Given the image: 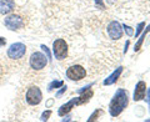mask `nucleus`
<instances>
[{
	"instance_id": "1",
	"label": "nucleus",
	"mask_w": 150,
	"mask_h": 122,
	"mask_svg": "<svg viewBox=\"0 0 150 122\" xmlns=\"http://www.w3.org/2000/svg\"><path fill=\"white\" fill-rule=\"evenodd\" d=\"M26 54V46L21 43H15L10 45V48L6 51V66L9 69L19 67L23 64Z\"/></svg>"
},
{
	"instance_id": "2",
	"label": "nucleus",
	"mask_w": 150,
	"mask_h": 122,
	"mask_svg": "<svg viewBox=\"0 0 150 122\" xmlns=\"http://www.w3.org/2000/svg\"><path fill=\"white\" fill-rule=\"evenodd\" d=\"M128 92L123 88H119L118 91L115 92L114 97L109 105V112L112 117L119 116L121 112L124 111V109L128 106Z\"/></svg>"
},
{
	"instance_id": "3",
	"label": "nucleus",
	"mask_w": 150,
	"mask_h": 122,
	"mask_svg": "<svg viewBox=\"0 0 150 122\" xmlns=\"http://www.w3.org/2000/svg\"><path fill=\"white\" fill-rule=\"evenodd\" d=\"M4 24H5V26L9 30H13V31L20 30L23 27H25V25H26V18H25V15H23L20 13H15V14H11V15L5 18Z\"/></svg>"
},
{
	"instance_id": "4",
	"label": "nucleus",
	"mask_w": 150,
	"mask_h": 122,
	"mask_svg": "<svg viewBox=\"0 0 150 122\" xmlns=\"http://www.w3.org/2000/svg\"><path fill=\"white\" fill-rule=\"evenodd\" d=\"M43 100V93L38 86H29L24 93V102L28 106H38Z\"/></svg>"
},
{
	"instance_id": "5",
	"label": "nucleus",
	"mask_w": 150,
	"mask_h": 122,
	"mask_svg": "<svg viewBox=\"0 0 150 122\" xmlns=\"http://www.w3.org/2000/svg\"><path fill=\"white\" fill-rule=\"evenodd\" d=\"M30 67L35 71H39V70H43L46 64H48V56H45L41 53H33L29 60Z\"/></svg>"
},
{
	"instance_id": "6",
	"label": "nucleus",
	"mask_w": 150,
	"mask_h": 122,
	"mask_svg": "<svg viewBox=\"0 0 150 122\" xmlns=\"http://www.w3.org/2000/svg\"><path fill=\"white\" fill-rule=\"evenodd\" d=\"M53 53L58 60H63L68 55V44L64 39H58L53 44Z\"/></svg>"
},
{
	"instance_id": "7",
	"label": "nucleus",
	"mask_w": 150,
	"mask_h": 122,
	"mask_svg": "<svg viewBox=\"0 0 150 122\" xmlns=\"http://www.w3.org/2000/svg\"><path fill=\"white\" fill-rule=\"evenodd\" d=\"M85 69L80 65H74V66H70L68 70H67V76L69 80L71 81H79L85 77Z\"/></svg>"
},
{
	"instance_id": "8",
	"label": "nucleus",
	"mask_w": 150,
	"mask_h": 122,
	"mask_svg": "<svg viewBox=\"0 0 150 122\" xmlns=\"http://www.w3.org/2000/svg\"><path fill=\"white\" fill-rule=\"evenodd\" d=\"M108 34L112 40H119L123 36V27L118 21H111L108 25Z\"/></svg>"
},
{
	"instance_id": "9",
	"label": "nucleus",
	"mask_w": 150,
	"mask_h": 122,
	"mask_svg": "<svg viewBox=\"0 0 150 122\" xmlns=\"http://www.w3.org/2000/svg\"><path fill=\"white\" fill-rule=\"evenodd\" d=\"M15 10L14 0H0V14H10Z\"/></svg>"
},
{
	"instance_id": "10",
	"label": "nucleus",
	"mask_w": 150,
	"mask_h": 122,
	"mask_svg": "<svg viewBox=\"0 0 150 122\" xmlns=\"http://www.w3.org/2000/svg\"><path fill=\"white\" fill-rule=\"evenodd\" d=\"M145 90H146V85H145L144 81H139L137 83V87H135L134 91V101H140L143 100L145 96Z\"/></svg>"
},
{
	"instance_id": "11",
	"label": "nucleus",
	"mask_w": 150,
	"mask_h": 122,
	"mask_svg": "<svg viewBox=\"0 0 150 122\" xmlns=\"http://www.w3.org/2000/svg\"><path fill=\"white\" fill-rule=\"evenodd\" d=\"M81 92H83V95H81L80 97L76 98V105H83V104H85V102H88V101L93 97V95H94L93 90L90 88V85H89L86 88L84 87L83 90H81Z\"/></svg>"
},
{
	"instance_id": "12",
	"label": "nucleus",
	"mask_w": 150,
	"mask_h": 122,
	"mask_svg": "<svg viewBox=\"0 0 150 122\" xmlns=\"http://www.w3.org/2000/svg\"><path fill=\"white\" fill-rule=\"evenodd\" d=\"M121 72H123V67L120 66V67L116 69L109 77L104 80V85H105V86H109V85H112L114 82H116V81H118V79H119V76L121 75Z\"/></svg>"
},
{
	"instance_id": "13",
	"label": "nucleus",
	"mask_w": 150,
	"mask_h": 122,
	"mask_svg": "<svg viewBox=\"0 0 150 122\" xmlns=\"http://www.w3.org/2000/svg\"><path fill=\"white\" fill-rule=\"evenodd\" d=\"M74 105H76V98H73V100H70L68 104H65V105H63L62 107L59 109V116H64V115H67V114H69L70 111H71V109L74 107Z\"/></svg>"
},
{
	"instance_id": "14",
	"label": "nucleus",
	"mask_w": 150,
	"mask_h": 122,
	"mask_svg": "<svg viewBox=\"0 0 150 122\" xmlns=\"http://www.w3.org/2000/svg\"><path fill=\"white\" fill-rule=\"evenodd\" d=\"M8 66H6V62L5 61H1V59H0V83H1L4 80H5V76L8 74Z\"/></svg>"
},
{
	"instance_id": "15",
	"label": "nucleus",
	"mask_w": 150,
	"mask_h": 122,
	"mask_svg": "<svg viewBox=\"0 0 150 122\" xmlns=\"http://www.w3.org/2000/svg\"><path fill=\"white\" fill-rule=\"evenodd\" d=\"M150 31V25L146 27V30H145L144 32H143V35H142V37L139 39V41H138V44L135 45V49H134V51H139V49H140V46H142V44L144 43V39H145V36H146V34Z\"/></svg>"
},
{
	"instance_id": "16",
	"label": "nucleus",
	"mask_w": 150,
	"mask_h": 122,
	"mask_svg": "<svg viewBox=\"0 0 150 122\" xmlns=\"http://www.w3.org/2000/svg\"><path fill=\"white\" fill-rule=\"evenodd\" d=\"M63 85H64V82H63V81H53L51 83H49L48 90H49V91H53L54 88H58V87L63 86Z\"/></svg>"
},
{
	"instance_id": "17",
	"label": "nucleus",
	"mask_w": 150,
	"mask_h": 122,
	"mask_svg": "<svg viewBox=\"0 0 150 122\" xmlns=\"http://www.w3.org/2000/svg\"><path fill=\"white\" fill-rule=\"evenodd\" d=\"M50 115H51V111L48 110L46 112H44V114L41 115V118H40V120H41V121H46V120H48L49 117H50Z\"/></svg>"
},
{
	"instance_id": "18",
	"label": "nucleus",
	"mask_w": 150,
	"mask_h": 122,
	"mask_svg": "<svg viewBox=\"0 0 150 122\" xmlns=\"http://www.w3.org/2000/svg\"><path fill=\"white\" fill-rule=\"evenodd\" d=\"M145 26V22H140V24L138 25V27H137V32H135V36H139V34L142 32V30H143V27Z\"/></svg>"
},
{
	"instance_id": "19",
	"label": "nucleus",
	"mask_w": 150,
	"mask_h": 122,
	"mask_svg": "<svg viewBox=\"0 0 150 122\" xmlns=\"http://www.w3.org/2000/svg\"><path fill=\"white\" fill-rule=\"evenodd\" d=\"M100 114H101V111H100V110H98L95 114H93V115L90 116V118H89L88 121H89V122H91V121H94V120H96V118H98V116H99Z\"/></svg>"
},
{
	"instance_id": "20",
	"label": "nucleus",
	"mask_w": 150,
	"mask_h": 122,
	"mask_svg": "<svg viewBox=\"0 0 150 122\" xmlns=\"http://www.w3.org/2000/svg\"><path fill=\"white\" fill-rule=\"evenodd\" d=\"M124 29H125V31H126V34H128L129 36H131V35H133V30H131V27H129V26H126V25H124Z\"/></svg>"
},
{
	"instance_id": "21",
	"label": "nucleus",
	"mask_w": 150,
	"mask_h": 122,
	"mask_svg": "<svg viewBox=\"0 0 150 122\" xmlns=\"http://www.w3.org/2000/svg\"><path fill=\"white\" fill-rule=\"evenodd\" d=\"M95 5L99 6L100 9H104V4H103V0H95Z\"/></svg>"
},
{
	"instance_id": "22",
	"label": "nucleus",
	"mask_w": 150,
	"mask_h": 122,
	"mask_svg": "<svg viewBox=\"0 0 150 122\" xmlns=\"http://www.w3.org/2000/svg\"><path fill=\"white\" fill-rule=\"evenodd\" d=\"M65 91H67V86H65V87H63V88H62V91H60V92H58V95H56V96H58V97H60V96H62V95H63V93H64Z\"/></svg>"
},
{
	"instance_id": "23",
	"label": "nucleus",
	"mask_w": 150,
	"mask_h": 122,
	"mask_svg": "<svg viewBox=\"0 0 150 122\" xmlns=\"http://www.w3.org/2000/svg\"><path fill=\"white\" fill-rule=\"evenodd\" d=\"M5 44H6V40L4 37H0V46H4Z\"/></svg>"
},
{
	"instance_id": "24",
	"label": "nucleus",
	"mask_w": 150,
	"mask_h": 122,
	"mask_svg": "<svg viewBox=\"0 0 150 122\" xmlns=\"http://www.w3.org/2000/svg\"><path fill=\"white\" fill-rule=\"evenodd\" d=\"M146 101L150 104V88H149V92H148V98H146Z\"/></svg>"
}]
</instances>
